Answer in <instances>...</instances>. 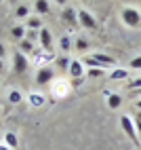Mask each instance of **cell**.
Instances as JSON below:
<instances>
[{"instance_id": "cell-30", "label": "cell", "mask_w": 141, "mask_h": 150, "mask_svg": "<svg viewBox=\"0 0 141 150\" xmlns=\"http://www.w3.org/2000/svg\"><path fill=\"white\" fill-rule=\"evenodd\" d=\"M137 93H141V89H137Z\"/></svg>"}, {"instance_id": "cell-5", "label": "cell", "mask_w": 141, "mask_h": 150, "mask_svg": "<svg viewBox=\"0 0 141 150\" xmlns=\"http://www.w3.org/2000/svg\"><path fill=\"white\" fill-rule=\"evenodd\" d=\"M63 21L72 28V30H76V25H78V11L76 8H72V6H65V11H63Z\"/></svg>"}, {"instance_id": "cell-13", "label": "cell", "mask_w": 141, "mask_h": 150, "mask_svg": "<svg viewBox=\"0 0 141 150\" xmlns=\"http://www.w3.org/2000/svg\"><path fill=\"white\" fill-rule=\"evenodd\" d=\"M4 139H6L8 148H15V146H17V137H15V133H6V135H4Z\"/></svg>"}, {"instance_id": "cell-17", "label": "cell", "mask_w": 141, "mask_h": 150, "mask_svg": "<svg viewBox=\"0 0 141 150\" xmlns=\"http://www.w3.org/2000/svg\"><path fill=\"white\" fill-rule=\"evenodd\" d=\"M19 47H21V53H29L32 51V40H21Z\"/></svg>"}, {"instance_id": "cell-22", "label": "cell", "mask_w": 141, "mask_h": 150, "mask_svg": "<svg viewBox=\"0 0 141 150\" xmlns=\"http://www.w3.org/2000/svg\"><path fill=\"white\" fill-rule=\"evenodd\" d=\"M74 47L78 49V51H84V49H86L88 45H86V40H84V38H78V40H76V45H74Z\"/></svg>"}, {"instance_id": "cell-16", "label": "cell", "mask_w": 141, "mask_h": 150, "mask_svg": "<svg viewBox=\"0 0 141 150\" xmlns=\"http://www.w3.org/2000/svg\"><path fill=\"white\" fill-rule=\"evenodd\" d=\"M59 45H61L63 51H69V49H72V42H69V38H67V36H63L61 40H59Z\"/></svg>"}, {"instance_id": "cell-11", "label": "cell", "mask_w": 141, "mask_h": 150, "mask_svg": "<svg viewBox=\"0 0 141 150\" xmlns=\"http://www.w3.org/2000/svg\"><path fill=\"white\" fill-rule=\"evenodd\" d=\"M34 8H36L38 13H48V2H44V0H36Z\"/></svg>"}, {"instance_id": "cell-20", "label": "cell", "mask_w": 141, "mask_h": 150, "mask_svg": "<svg viewBox=\"0 0 141 150\" xmlns=\"http://www.w3.org/2000/svg\"><path fill=\"white\" fill-rule=\"evenodd\" d=\"M133 121H135V129H137V135H139V142H141V114H137Z\"/></svg>"}, {"instance_id": "cell-15", "label": "cell", "mask_w": 141, "mask_h": 150, "mask_svg": "<svg viewBox=\"0 0 141 150\" xmlns=\"http://www.w3.org/2000/svg\"><path fill=\"white\" fill-rule=\"evenodd\" d=\"M15 13H17V17H25V15L29 13V8H27L25 4H19V6H17V11H15Z\"/></svg>"}, {"instance_id": "cell-24", "label": "cell", "mask_w": 141, "mask_h": 150, "mask_svg": "<svg viewBox=\"0 0 141 150\" xmlns=\"http://www.w3.org/2000/svg\"><path fill=\"white\" fill-rule=\"evenodd\" d=\"M130 68H133V70H141V55L135 57L133 62H130Z\"/></svg>"}, {"instance_id": "cell-18", "label": "cell", "mask_w": 141, "mask_h": 150, "mask_svg": "<svg viewBox=\"0 0 141 150\" xmlns=\"http://www.w3.org/2000/svg\"><path fill=\"white\" fill-rule=\"evenodd\" d=\"M126 76H128V72H126V70H122V68L112 72V78H126Z\"/></svg>"}, {"instance_id": "cell-23", "label": "cell", "mask_w": 141, "mask_h": 150, "mask_svg": "<svg viewBox=\"0 0 141 150\" xmlns=\"http://www.w3.org/2000/svg\"><path fill=\"white\" fill-rule=\"evenodd\" d=\"M8 99H11L13 104H17V102H21V93H19V91H11V95H8Z\"/></svg>"}, {"instance_id": "cell-7", "label": "cell", "mask_w": 141, "mask_h": 150, "mask_svg": "<svg viewBox=\"0 0 141 150\" xmlns=\"http://www.w3.org/2000/svg\"><path fill=\"white\" fill-rule=\"evenodd\" d=\"M51 78H53V70H51V68H42V70L36 74V83H38V85H46Z\"/></svg>"}, {"instance_id": "cell-6", "label": "cell", "mask_w": 141, "mask_h": 150, "mask_svg": "<svg viewBox=\"0 0 141 150\" xmlns=\"http://www.w3.org/2000/svg\"><path fill=\"white\" fill-rule=\"evenodd\" d=\"M25 68H27V59L23 53H15V59H13V70L17 74H23L25 72Z\"/></svg>"}, {"instance_id": "cell-27", "label": "cell", "mask_w": 141, "mask_h": 150, "mask_svg": "<svg viewBox=\"0 0 141 150\" xmlns=\"http://www.w3.org/2000/svg\"><path fill=\"white\" fill-rule=\"evenodd\" d=\"M137 108H139V110H141V99H139V102H137Z\"/></svg>"}, {"instance_id": "cell-3", "label": "cell", "mask_w": 141, "mask_h": 150, "mask_svg": "<svg viewBox=\"0 0 141 150\" xmlns=\"http://www.w3.org/2000/svg\"><path fill=\"white\" fill-rule=\"evenodd\" d=\"M120 125H122L126 137H128V139H133V144H141V142H139V135H137V129H135V121H133V118H130V116H122V118H120Z\"/></svg>"}, {"instance_id": "cell-19", "label": "cell", "mask_w": 141, "mask_h": 150, "mask_svg": "<svg viewBox=\"0 0 141 150\" xmlns=\"http://www.w3.org/2000/svg\"><path fill=\"white\" fill-rule=\"evenodd\" d=\"M128 89H133V91H137V89H141V76H139V78H133V81L128 83Z\"/></svg>"}, {"instance_id": "cell-9", "label": "cell", "mask_w": 141, "mask_h": 150, "mask_svg": "<svg viewBox=\"0 0 141 150\" xmlns=\"http://www.w3.org/2000/svg\"><path fill=\"white\" fill-rule=\"evenodd\" d=\"M69 74H72L74 78L82 76V64H80L78 59H72V64H69Z\"/></svg>"}, {"instance_id": "cell-28", "label": "cell", "mask_w": 141, "mask_h": 150, "mask_svg": "<svg viewBox=\"0 0 141 150\" xmlns=\"http://www.w3.org/2000/svg\"><path fill=\"white\" fill-rule=\"evenodd\" d=\"M0 70H2V59H0Z\"/></svg>"}, {"instance_id": "cell-12", "label": "cell", "mask_w": 141, "mask_h": 150, "mask_svg": "<svg viewBox=\"0 0 141 150\" xmlns=\"http://www.w3.org/2000/svg\"><path fill=\"white\" fill-rule=\"evenodd\" d=\"M13 36H15V38H23V36H25V28H23V25H15V28H13Z\"/></svg>"}, {"instance_id": "cell-4", "label": "cell", "mask_w": 141, "mask_h": 150, "mask_svg": "<svg viewBox=\"0 0 141 150\" xmlns=\"http://www.w3.org/2000/svg\"><path fill=\"white\" fill-rule=\"evenodd\" d=\"M78 23L82 28H86V30H95L97 28V19L90 15L86 8H82V11H78Z\"/></svg>"}, {"instance_id": "cell-25", "label": "cell", "mask_w": 141, "mask_h": 150, "mask_svg": "<svg viewBox=\"0 0 141 150\" xmlns=\"http://www.w3.org/2000/svg\"><path fill=\"white\" fill-rule=\"evenodd\" d=\"M40 25V19L38 17H29V28H38Z\"/></svg>"}, {"instance_id": "cell-8", "label": "cell", "mask_w": 141, "mask_h": 150, "mask_svg": "<svg viewBox=\"0 0 141 150\" xmlns=\"http://www.w3.org/2000/svg\"><path fill=\"white\" fill-rule=\"evenodd\" d=\"M40 45L44 49H51V45H53V36H51V32H48L46 28L40 30Z\"/></svg>"}, {"instance_id": "cell-1", "label": "cell", "mask_w": 141, "mask_h": 150, "mask_svg": "<svg viewBox=\"0 0 141 150\" xmlns=\"http://www.w3.org/2000/svg\"><path fill=\"white\" fill-rule=\"evenodd\" d=\"M120 17H122L124 25H128V28H137L141 23V13L135 6H124L122 11H120Z\"/></svg>"}, {"instance_id": "cell-2", "label": "cell", "mask_w": 141, "mask_h": 150, "mask_svg": "<svg viewBox=\"0 0 141 150\" xmlns=\"http://www.w3.org/2000/svg\"><path fill=\"white\" fill-rule=\"evenodd\" d=\"M84 64L90 68H109V66H114V57L103 55V53H95V55H88L84 59Z\"/></svg>"}, {"instance_id": "cell-10", "label": "cell", "mask_w": 141, "mask_h": 150, "mask_svg": "<svg viewBox=\"0 0 141 150\" xmlns=\"http://www.w3.org/2000/svg\"><path fill=\"white\" fill-rule=\"evenodd\" d=\"M120 104H122V97H120V95H116V93H109L107 95V106L112 108V110L120 108Z\"/></svg>"}, {"instance_id": "cell-29", "label": "cell", "mask_w": 141, "mask_h": 150, "mask_svg": "<svg viewBox=\"0 0 141 150\" xmlns=\"http://www.w3.org/2000/svg\"><path fill=\"white\" fill-rule=\"evenodd\" d=\"M0 150H8V148H2V146H0Z\"/></svg>"}, {"instance_id": "cell-21", "label": "cell", "mask_w": 141, "mask_h": 150, "mask_svg": "<svg viewBox=\"0 0 141 150\" xmlns=\"http://www.w3.org/2000/svg\"><path fill=\"white\" fill-rule=\"evenodd\" d=\"M69 64H72V59H67V57L57 59V66H59V68H69Z\"/></svg>"}, {"instance_id": "cell-14", "label": "cell", "mask_w": 141, "mask_h": 150, "mask_svg": "<svg viewBox=\"0 0 141 150\" xmlns=\"http://www.w3.org/2000/svg\"><path fill=\"white\" fill-rule=\"evenodd\" d=\"M88 76H90V78L103 76V68H90V70H88Z\"/></svg>"}, {"instance_id": "cell-26", "label": "cell", "mask_w": 141, "mask_h": 150, "mask_svg": "<svg viewBox=\"0 0 141 150\" xmlns=\"http://www.w3.org/2000/svg\"><path fill=\"white\" fill-rule=\"evenodd\" d=\"M2 57H4V45L0 42V59H2Z\"/></svg>"}]
</instances>
